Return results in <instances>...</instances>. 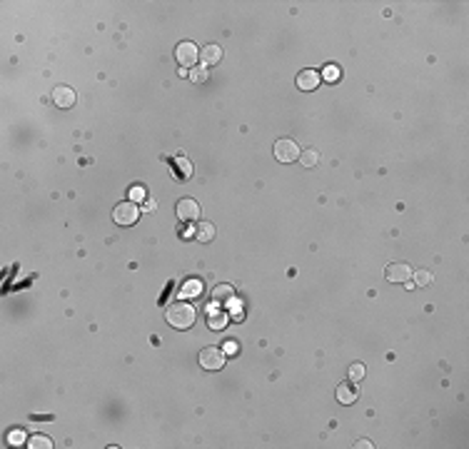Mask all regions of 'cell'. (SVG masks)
<instances>
[{"label": "cell", "instance_id": "5b68a950", "mask_svg": "<svg viewBox=\"0 0 469 449\" xmlns=\"http://www.w3.org/2000/svg\"><path fill=\"white\" fill-rule=\"evenodd\" d=\"M200 364L205 369H210V372H215V369H220L225 364V352L222 350H215V347H207V350L200 352Z\"/></svg>", "mask_w": 469, "mask_h": 449}, {"label": "cell", "instance_id": "484cf974", "mask_svg": "<svg viewBox=\"0 0 469 449\" xmlns=\"http://www.w3.org/2000/svg\"><path fill=\"white\" fill-rule=\"evenodd\" d=\"M237 350H240V347H237V342L230 339V342H225V350H222V352H225V355H237Z\"/></svg>", "mask_w": 469, "mask_h": 449}, {"label": "cell", "instance_id": "277c9868", "mask_svg": "<svg viewBox=\"0 0 469 449\" xmlns=\"http://www.w3.org/2000/svg\"><path fill=\"white\" fill-rule=\"evenodd\" d=\"M299 145L294 143V140H277L275 143V157L280 160V162H294L297 157H299Z\"/></svg>", "mask_w": 469, "mask_h": 449}, {"label": "cell", "instance_id": "7a4b0ae2", "mask_svg": "<svg viewBox=\"0 0 469 449\" xmlns=\"http://www.w3.org/2000/svg\"><path fill=\"white\" fill-rule=\"evenodd\" d=\"M138 215H140V208H138L132 200L120 202V205H115V210H113V220H115V225H120V227H130V225H135Z\"/></svg>", "mask_w": 469, "mask_h": 449}, {"label": "cell", "instance_id": "9a60e30c", "mask_svg": "<svg viewBox=\"0 0 469 449\" xmlns=\"http://www.w3.org/2000/svg\"><path fill=\"white\" fill-rule=\"evenodd\" d=\"M434 282V274L429 269H417L414 272V287H429Z\"/></svg>", "mask_w": 469, "mask_h": 449}, {"label": "cell", "instance_id": "5bb4252c", "mask_svg": "<svg viewBox=\"0 0 469 449\" xmlns=\"http://www.w3.org/2000/svg\"><path fill=\"white\" fill-rule=\"evenodd\" d=\"M195 237L200 239V242H210V239H215V225H212V222H200V225H197V230H195Z\"/></svg>", "mask_w": 469, "mask_h": 449}, {"label": "cell", "instance_id": "603a6c76", "mask_svg": "<svg viewBox=\"0 0 469 449\" xmlns=\"http://www.w3.org/2000/svg\"><path fill=\"white\" fill-rule=\"evenodd\" d=\"M324 78L334 83V80L340 78V67H334V65H329V67H324Z\"/></svg>", "mask_w": 469, "mask_h": 449}, {"label": "cell", "instance_id": "3957f363", "mask_svg": "<svg viewBox=\"0 0 469 449\" xmlns=\"http://www.w3.org/2000/svg\"><path fill=\"white\" fill-rule=\"evenodd\" d=\"M175 60L185 67V70H187V67L192 70V67L197 65V60H200V50L195 48V43H187V40H185V43H180L175 48Z\"/></svg>", "mask_w": 469, "mask_h": 449}, {"label": "cell", "instance_id": "ffe728a7", "mask_svg": "<svg viewBox=\"0 0 469 449\" xmlns=\"http://www.w3.org/2000/svg\"><path fill=\"white\" fill-rule=\"evenodd\" d=\"M177 170H180V175L182 178H190V172H192V165H190V160L187 157H177Z\"/></svg>", "mask_w": 469, "mask_h": 449}, {"label": "cell", "instance_id": "6da1fadb", "mask_svg": "<svg viewBox=\"0 0 469 449\" xmlns=\"http://www.w3.org/2000/svg\"><path fill=\"white\" fill-rule=\"evenodd\" d=\"M165 317H168V322L175 329H187L195 325V317L197 315H195V307L192 304H187V302H173L168 307Z\"/></svg>", "mask_w": 469, "mask_h": 449}, {"label": "cell", "instance_id": "ba28073f", "mask_svg": "<svg viewBox=\"0 0 469 449\" xmlns=\"http://www.w3.org/2000/svg\"><path fill=\"white\" fill-rule=\"evenodd\" d=\"M53 102H55L58 108H62V110L73 108V105H75V90L68 88V85H58V88L53 90Z\"/></svg>", "mask_w": 469, "mask_h": 449}, {"label": "cell", "instance_id": "30bf717a", "mask_svg": "<svg viewBox=\"0 0 469 449\" xmlns=\"http://www.w3.org/2000/svg\"><path fill=\"white\" fill-rule=\"evenodd\" d=\"M212 299H215V304H227L230 299H234V287L232 285H215Z\"/></svg>", "mask_w": 469, "mask_h": 449}, {"label": "cell", "instance_id": "44dd1931", "mask_svg": "<svg viewBox=\"0 0 469 449\" xmlns=\"http://www.w3.org/2000/svg\"><path fill=\"white\" fill-rule=\"evenodd\" d=\"M362 377H364V364H359V362H357V364H352L350 367V379L357 385Z\"/></svg>", "mask_w": 469, "mask_h": 449}, {"label": "cell", "instance_id": "4316f807", "mask_svg": "<svg viewBox=\"0 0 469 449\" xmlns=\"http://www.w3.org/2000/svg\"><path fill=\"white\" fill-rule=\"evenodd\" d=\"M357 447H359V449H367V447H372V444H370L367 439H359V442H357Z\"/></svg>", "mask_w": 469, "mask_h": 449}, {"label": "cell", "instance_id": "d6986e66", "mask_svg": "<svg viewBox=\"0 0 469 449\" xmlns=\"http://www.w3.org/2000/svg\"><path fill=\"white\" fill-rule=\"evenodd\" d=\"M187 75H190V80H192L195 85H203V83H207V70L203 67V65H195V67H192Z\"/></svg>", "mask_w": 469, "mask_h": 449}, {"label": "cell", "instance_id": "9c48e42d", "mask_svg": "<svg viewBox=\"0 0 469 449\" xmlns=\"http://www.w3.org/2000/svg\"><path fill=\"white\" fill-rule=\"evenodd\" d=\"M320 73H315V70H302L299 75H297V88L305 90V92H310V90H315L317 85H320Z\"/></svg>", "mask_w": 469, "mask_h": 449}, {"label": "cell", "instance_id": "8992f818", "mask_svg": "<svg viewBox=\"0 0 469 449\" xmlns=\"http://www.w3.org/2000/svg\"><path fill=\"white\" fill-rule=\"evenodd\" d=\"M384 277H387L389 282H410L412 267L407 262H389L387 269H384Z\"/></svg>", "mask_w": 469, "mask_h": 449}, {"label": "cell", "instance_id": "8fae6325", "mask_svg": "<svg viewBox=\"0 0 469 449\" xmlns=\"http://www.w3.org/2000/svg\"><path fill=\"white\" fill-rule=\"evenodd\" d=\"M200 60H203L205 65H217V62L222 60V48H220V45H205V48L200 50Z\"/></svg>", "mask_w": 469, "mask_h": 449}, {"label": "cell", "instance_id": "d4e9b609", "mask_svg": "<svg viewBox=\"0 0 469 449\" xmlns=\"http://www.w3.org/2000/svg\"><path fill=\"white\" fill-rule=\"evenodd\" d=\"M23 439H25L23 432H10V434H8V442H10V444H20Z\"/></svg>", "mask_w": 469, "mask_h": 449}, {"label": "cell", "instance_id": "cb8c5ba5", "mask_svg": "<svg viewBox=\"0 0 469 449\" xmlns=\"http://www.w3.org/2000/svg\"><path fill=\"white\" fill-rule=\"evenodd\" d=\"M130 200H132V202L145 200V190H143V187H132V190H130Z\"/></svg>", "mask_w": 469, "mask_h": 449}, {"label": "cell", "instance_id": "e0dca14e", "mask_svg": "<svg viewBox=\"0 0 469 449\" xmlns=\"http://www.w3.org/2000/svg\"><path fill=\"white\" fill-rule=\"evenodd\" d=\"M28 447L30 449H50V447H53V442H50V437L35 434V437H30V439H28Z\"/></svg>", "mask_w": 469, "mask_h": 449}, {"label": "cell", "instance_id": "ac0fdd59", "mask_svg": "<svg viewBox=\"0 0 469 449\" xmlns=\"http://www.w3.org/2000/svg\"><path fill=\"white\" fill-rule=\"evenodd\" d=\"M210 327L212 329H222V327H227V315H222V312H212L210 309Z\"/></svg>", "mask_w": 469, "mask_h": 449}, {"label": "cell", "instance_id": "7402d4cb", "mask_svg": "<svg viewBox=\"0 0 469 449\" xmlns=\"http://www.w3.org/2000/svg\"><path fill=\"white\" fill-rule=\"evenodd\" d=\"M227 304H230V312H232V317H234V320H240V317H242V307H240L242 302H240V299L234 297V299H230Z\"/></svg>", "mask_w": 469, "mask_h": 449}, {"label": "cell", "instance_id": "52a82bcc", "mask_svg": "<svg viewBox=\"0 0 469 449\" xmlns=\"http://www.w3.org/2000/svg\"><path fill=\"white\" fill-rule=\"evenodd\" d=\"M177 217H180L182 222H195V220L200 217V205H197L195 200H190V197L180 200V202H177Z\"/></svg>", "mask_w": 469, "mask_h": 449}, {"label": "cell", "instance_id": "7c38bea8", "mask_svg": "<svg viewBox=\"0 0 469 449\" xmlns=\"http://www.w3.org/2000/svg\"><path fill=\"white\" fill-rule=\"evenodd\" d=\"M337 399H340V404H354V399H357V389H354V385H352V382H342V385L337 387Z\"/></svg>", "mask_w": 469, "mask_h": 449}, {"label": "cell", "instance_id": "2e32d148", "mask_svg": "<svg viewBox=\"0 0 469 449\" xmlns=\"http://www.w3.org/2000/svg\"><path fill=\"white\" fill-rule=\"evenodd\" d=\"M299 162H302L305 167H315V165L320 162V152H317V150H302V152H299Z\"/></svg>", "mask_w": 469, "mask_h": 449}, {"label": "cell", "instance_id": "4fadbf2b", "mask_svg": "<svg viewBox=\"0 0 469 449\" xmlns=\"http://www.w3.org/2000/svg\"><path fill=\"white\" fill-rule=\"evenodd\" d=\"M180 292H182V297H200L203 295V282L200 280H187Z\"/></svg>", "mask_w": 469, "mask_h": 449}]
</instances>
